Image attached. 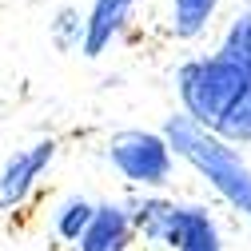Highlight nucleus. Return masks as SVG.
<instances>
[{"label":"nucleus","mask_w":251,"mask_h":251,"mask_svg":"<svg viewBox=\"0 0 251 251\" xmlns=\"http://www.w3.org/2000/svg\"><path fill=\"white\" fill-rule=\"evenodd\" d=\"M160 132L168 136L179 164L192 168L235 215L251 219V164H247L243 148H235L231 140H224L219 132L203 128V124L187 120L179 108L172 116H164Z\"/></svg>","instance_id":"nucleus-1"},{"label":"nucleus","mask_w":251,"mask_h":251,"mask_svg":"<svg viewBox=\"0 0 251 251\" xmlns=\"http://www.w3.org/2000/svg\"><path fill=\"white\" fill-rule=\"evenodd\" d=\"M247 84H251V72H243L239 64H231V60H224L215 48L183 56L176 64V72H172V88H176L179 112L187 120L203 124V128H211V132L239 104Z\"/></svg>","instance_id":"nucleus-2"},{"label":"nucleus","mask_w":251,"mask_h":251,"mask_svg":"<svg viewBox=\"0 0 251 251\" xmlns=\"http://www.w3.org/2000/svg\"><path fill=\"white\" fill-rule=\"evenodd\" d=\"M104 164L132 192H168L179 160L160 128H120L104 140Z\"/></svg>","instance_id":"nucleus-3"},{"label":"nucleus","mask_w":251,"mask_h":251,"mask_svg":"<svg viewBox=\"0 0 251 251\" xmlns=\"http://www.w3.org/2000/svg\"><path fill=\"white\" fill-rule=\"evenodd\" d=\"M56 155H60V140L56 136H40L32 144L8 151V160L0 164V215L20 211L36 196V187L48 176V168L56 164Z\"/></svg>","instance_id":"nucleus-4"},{"label":"nucleus","mask_w":251,"mask_h":251,"mask_svg":"<svg viewBox=\"0 0 251 251\" xmlns=\"http://www.w3.org/2000/svg\"><path fill=\"white\" fill-rule=\"evenodd\" d=\"M140 0H88L84 8V60L108 56L136 24Z\"/></svg>","instance_id":"nucleus-5"},{"label":"nucleus","mask_w":251,"mask_h":251,"mask_svg":"<svg viewBox=\"0 0 251 251\" xmlns=\"http://www.w3.org/2000/svg\"><path fill=\"white\" fill-rule=\"evenodd\" d=\"M160 247L164 251H224V231H219V219L211 215V207L176 200Z\"/></svg>","instance_id":"nucleus-6"},{"label":"nucleus","mask_w":251,"mask_h":251,"mask_svg":"<svg viewBox=\"0 0 251 251\" xmlns=\"http://www.w3.org/2000/svg\"><path fill=\"white\" fill-rule=\"evenodd\" d=\"M132 243H136V227H132L128 200L108 196V200H96V215L80 235L76 251H128Z\"/></svg>","instance_id":"nucleus-7"},{"label":"nucleus","mask_w":251,"mask_h":251,"mask_svg":"<svg viewBox=\"0 0 251 251\" xmlns=\"http://www.w3.org/2000/svg\"><path fill=\"white\" fill-rule=\"evenodd\" d=\"M219 12H224V0H168V12H164V32L176 44H200Z\"/></svg>","instance_id":"nucleus-8"},{"label":"nucleus","mask_w":251,"mask_h":251,"mask_svg":"<svg viewBox=\"0 0 251 251\" xmlns=\"http://www.w3.org/2000/svg\"><path fill=\"white\" fill-rule=\"evenodd\" d=\"M92 215H96V200H88V196H80V192H68L64 200H56V207H52V215H48V224H52V235L60 239V243H80V235L88 231V224H92Z\"/></svg>","instance_id":"nucleus-9"},{"label":"nucleus","mask_w":251,"mask_h":251,"mask_svg":"<svg viewBox=\"0 0 251 251\" xmlns=\"http://www.w3.org/2000/svg\"><path fill=\"white\" fill-rule=\"evenodd\" d=\"M215 52L231 64H239L243 72H251V4H239L224 20V28L215 36Z\"/></svg>","instance_id":"nucleus-10"},{"label":"nucleus","mask_w":251,"mask_h":251,"mask_svg":"<svg viewBox=\"0 0 251 251\" xmlns=\"http://www.w3.org/2000/svg\"><path fill=\"white\" fill-rule=\"evenodd\" d=\"M48 40H52L56 52H64V56L84 52V12L76 4H60L52 12V20H48Z\"/></svg>","instance_id":"nucleus-11"},{"label":"nucleus","mask_w":251,"mask_h":251,"mask_svg":"<svg viewBox=\"0 0 251 251\" xmlns=\"http://www.w3.org/2000/svg\"><path fill=\"white\" fill-rule=\"evenodd\" d=\"M224 140H231L235 148H251V84H247V92L239 96V104L227 112V120L215 128Z\"/></svg>","instance_id":"nucleus-12"}]
</instances>
